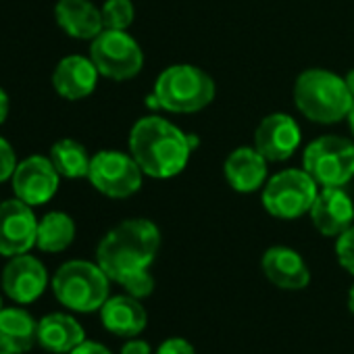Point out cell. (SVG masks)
I'll return each mask as SVG.
<instances>
[{
	"mask_svg": "<svg viewBox=\"0 0 354 354\" xmlns=\"http://www.w3.org/2000/svg\"><path fill=\"white\" fill-rule=\"evenodd\" d=\"M192 144L188 133L162 117L150 115L136 121L129 133V154L144 175L169 180L180 175L190 160Z\"/></svg>",
	"mask_w": 354,
	"mask_h": 354,
	"instance_id": "1",
	"label": "cell"
},
{
	"mask_svg": "<svg viewBox=\"0 0 354 354\" xmlns=\"http://www.w3.org/2000/svg\"><path fill=\"white\" fill-rule=\"evenodd\" d=\"M160 248V232L148 219H125L115 225L96 248V263L111 277L123 281L127 275L150 269Z\"/></svg>",
	"mask_w": 354,
	"mask_h": 354,
	"instance_id": "2",
	"label": "cell"
},
{
	"mask_svg": "<svg viewBox=\"0 0 354 354\" xmlns=\"http://www.w3.org/2000/svg\"><path fill=\"white\" fill-rule=\"evenodd\" d=\"M215 82L205 69L180 63L160 71L148 106H158L177 115L198 113L215 100Z\"/></svg>",
	"mask_w": 354,
	"mask_h": 354,
	"instance_id": "3",
	"label": "cell"
},
{
	"mask_svg": "<svg viewBox=\"0 0 354 354\" xmlns=\"http://www.w3.org/2000/svg\"><path fill=\"white\" fill-rule=\"evenodd\" d=\"M352 94L344 77L327 69H306L296 77L294 102L296 109L313 123L331 125L346 119L352 106Z\"/></svg>",
	"mask_w": 354,
	"mask_h": 354,
	"instance_id": "4",
	"label": "cell"
},
{
	"mask_svg": "<svg viewBox=\"0 0 354 354\" xmlns=\"http://www.w3.org/2000/svg\"><path fill=\"white\" fill-rule=\"evenodd\" d=\"M111 277L98 263L90 261H67L53 277L55 298L69 310L94 313L100 310L109 300Z\"/></svg>",
	"mask_w": 354,
	"mask_h": 354,
	"instance_id": "5",
	"label": "cell"
},
{
	"mask_svg": "<svg viewBox=\"0 0 354 354\" xmlns=\"http://www.w3.org/2000/svg\"><path fill=\"white\" fill-rule=\"evenodd\" d=\"M317 194L319 184L304 169H283L267 180L261 201L271 217L292 221L310 211Z\"/></svg>",
	"mask_w": 354,
	"mask_h": 354,
	"instance_id": "6",
	"label": "cell"
},
{
	"mask_svg": "<svg viewBox=\"0 0 354 354\" xmlns=\"http://www.w3.org/2000/svg\"><path fill=\"white\" fill-rule=\"evenodd\" d=\"M302 169L321 188L346 186L354 177V142L342 136H321L302 154Z\"/></svg>",
	"mask_w": 354,
	"mask_h": 354,
	"instance_id": "7",
	"label": "cell"
},
{
	"mask_svg": "<svg viewBox=\"0 0 354 354\" xmlns=\"http://www.w3.org/2000/svg\"><path fill=\"white\" fill-rule=\"evenodd\" d=\"M90 59L100 75L125 82L144 67V53L127 30H102L90 44Z\"/></svg>",
	"mask_w": 354,
	"mask_h": 354,
	"instance_id": "8",
	"label": "cell"
},
{
	"mask_svg": "<svg viewBox=\"0 0 354 354\" xmlns=\"http://www.w3.org/2000/svg\"><path fill=\"white\" fill-rule=\"evenodd\" d=\"M144 171L131 154L119 150H100L92 156L88 180L109 198H129L142 188Z\"/></svg>",
	"mask_w": 354,
	"mask_h": 354,
	"instance_id": "9",
	"label": "cell"
},
{
	"mask_svg": "<svg viewBox=\"0 0 354 354\" xmlns=\"http://www.w3.org/2000/svg\"><path fill=\"white\" fill-rule=\"evenodd\" d=\"M11 180L15 196L19 201H24L30 207H40L53 201V196L57 194L61 175L48 156L34 154L17 162Z\"/></svg>",
	"mask_w": 354,
	"mask_h": 354,
	"instance_id": "10",
	"label": "cell"
},
{
	"mask_svg": "<svg viewBox=\"0 0 354 354\" xmlns=\"http://www.w3.org/2000/svg\"><path fill=\"white\" fill-rule=\"evenodd\" d=\"M38 219L34 209L19 198L0 203V254L17 257L36 246Z\"/></svg>",
	"mask_w": 354,
	"mask_h": 354,
	"instance_id": "11",
	"label": "cell"
},
{
	"mask_svg": "<svg viewBox=\"0 0 354 354\" xmlns=\"http://www.w3.org/2000/svg\"><path fill=\"white\" fill-rule=\"evenodd\" d=\"M0 281H3V290L11 300L17 304H32L44 294L48 286V271L42 261L26 252L11 257L3 269Z\"/></svg>",
	"mask_w": 354,
	"mask_h": 354,
	"instance_id": "12",
	"label": "cell"
},
{
	"mask_svg": "<svg viewBox=\"0 0 354 354\" xmlns=\"http://www.w3.org/2000/svg\"><path fill=\"white\" fill-rule=\"evenodd\" d=\"M300 140V125L286 113H271L263 117L254 131V148L269 162H281L290 158L298 150Z\"/></svg>",
	"mask_w": 354,
	"mask_h": 354,
	"instance_id": "13",
	"label": "cell"
},
{
	"mask_svg": "<svg viewBox=\"0 0 354 354\" xmlns=\"http://www.w3.org/2000/svg\"><path fill=\"white\" fill-rule=\"evenodd\" d=\"M308 215L315 230L327 238H337L350 225H354V205L344 186L321 188Z\"/></svg>",
	"mask_w": 354,
	"mask_h": 354,
	"instance_id": "14",
	"label": "cell"
},
{
	"mask_svg": "<svg viewBox=\"0 0 354 354\" xmlns=\"http://www.w3.org/2000/svg\"><path fill=\"white\" fill-rule=\"evenodd\" d=\"M267 158L254 146H240L225 158L223 171L232 190L240 194H250L267 184Z\"/></svg>",
	"mask_w": 354,
	"mask_h": 354,
	"instance_id": "15",
	"label": "cell"
},
{
	"mask_svg": "<svg viewBox=\"0 0 354 354\" xmlns=\"http://www.w3.org/2000/svg\"><path fill=\"white\" fill-rule=\"evenodd\" d=\"M265 277L281 290H304L310 283L306 261L288 246H271L261 259Z\"/></svg>",
	"mask_w": 354,
	"mask_h": 354,
	"instance_id": "16",
	"label": "cell"
},
{
	"mask_svg": "<svg viewBox=\"0 0 354 354\" xmlns=\"http://www.w3.org/2000/svg\"><path fill=\"white\" fill-rule=\"evenodd\" d=\"M98 69L92 59L82 55H71L59 61L53 73V88L59 96L67 100H82L96 90Z\"/></svg>",
	"mask_w": 354,
	"mask_h": 354,
	"instance_id": "17",
	"label": "cell"
},
{
	"mask_svg": "<svg viewBox=\"0 0 354 354\" xmlns=\"http://www.w3.org/2000/svg\"><path fill=\"white\" fill-rule=\"evenodd\" d=\"M59 28L75 40H94L102 30V11L90 0H59L55 7Z\"/></svg>",
	"mask_w": 354,
	"mask_h": 354,
	"instance_id": "18",
	"label": "cell"
},
{
	"mask_svg": "<svg viewBox=\"0 0 354 354\" xmlns=\"http://www.w3.org/2000/svg\"><path fill=\"white\" fill-rule=\"evenodd\" d=\"M100 321L106 331L119 337H136L144 331L148 315L138 298L121 294L109 296V300L100 308Z\"/></svg>",
	"mask_w": 354,
	"mask_h": 354,
	"instance_id": "19",
	"label": "cell"
},
{
	"mask_svg": "<svg viewBox=\"0 0 354 354\" xmlns=\"http://www.w3.org/2000/svg\"><path fill=\"white\" fill-rule=\"evenodd\" d=\"M84 342L82 323L67 313H50L38 321V344L53 354H69Z\"/></svg>",
	"mask_w": 354,
	"mask_h": 354,
	"instance_id": "20",
	"label": "cell"
},
{
	"mask_svg": "<svg viewBox=\"0 0 354 354\" xmlns=\"http://www.w3.org/2000/svg\"><path fill=\"white\" fill-rule=\"evenodd\" d=\"M38 344V321L19 306L0 310V350L26 354Z\"/></svg>",
	"mask_w": 354,
	"mask_h": 354,
	"instance_id": "21",
	"label": "cell"
},
{
	"mask_svg": "<svg viewBox=\"0 0 354 354\" xmlns=\"http://www.w3.org/2000/svg\"><path fill=\"white\" fill-rule=\"evenodd\" d=\"M75 240V221L61 211L46 213L38 221V240L36 246L42 252H63Z\"/></svg>",
	"mask_w": 354,
	"mask_h": 354,
	"instance_id": "22",
	"label": "cell"
},
{
	"mask_svg": "<svg viewBox=\"0 0 354 354\" xmlns=\"http://www.w3.org/2000/svg\"><path fill=\"white\" fill-rule=\"evenodd\" d=\"M48 158L53 160L59 175L67 177V180H80V177H88L90 162H92V156L88 154L86 146L75 142V140H69V138L55 142L53 148H50Z\"/></svg>",
	"mask_w": 354,
	"mask_h": 354,
	"instance_id": "23",
	"label": "cell"
},
{
	"mask_svg": "<svg viewBox=\"0 0 354 354\" xmlns=\"http://www.w3.org/2000/svg\"><path fill=\"white\" fill-rule=\"evenodd\" d=\"M100 11L104 30H127L136 19V9L131 0H106Z\"/></svg>",
	"mask_w": 354,
	"mask_h": 354,
	"instance_id": "24",
	"label": "cell"
},
{
	"mask_svg": "<svg viewBox=\"0 0 354 354\" xmlns=\"http://www.w3.org/2000/svg\"><path fill=\"white\" fill-rule=\"evenodd\" d=\"M119 286L129 296L142 300V298H148L154 292V277H152V273L148 269H144V271H138V273L127 275L123 281H119Z\"/></svg>",
	"mask_w": 354,
	"mask_h": 354,
	"instance_id": "25",
	"label": "cell"
},
{
	"mask_svg": "<svg viewBox=\"0 0 354 354\" xmlns=\"http://www.w3.org/2000/svg\"><path fill=\"white\" fill-rule=\"evenodd\" d=\"M335 257L339 265L354 275V225H350L344 234L337 236L335 242Z\"/></svg>",
	"mask_w": 354,
	"mask_h": 354,
	"instance_id": "26",
	"label": "cell"
},
{
	"mask_svg": "<svg viewBox=\"0 0 354 354\" xmlns=\"http://www.w3.org/2000/svg\"><path fill=\"white\" fill-rule=\"evenodd\" d=\"M15 167H17L15 150L3 136H0V184L7 182L9 177H13Z\"/></svg>",
	"mask_w": 354,
	"mask_h": 354,
	"instance_id": "27",
	"label": "cell"
},
{
	"mask_svg": "<svg viewBox=\"0 0 354 354\" xmlns=\"http://www.w3.org/2000/svg\"><path fill=\"white\" fill-rule=\"evenodd\" d=\"M154 354H196V350L184 337H169L154 350Z\"/></svg>",
	"mask_w": 354,
	"mask_h": 354,
	"instance_id": "28",
	"label": "cell"
},
{
	"mask_svg": "<svg viewBox=\"0 0 354 354\" xmlns=\"http://www.w3.org/2000/svg\"><path fill=\"white\" fill-rule=\"evenodd\" d=\"M121 354H152V348L146 339L136 337H127V342L121 346Z\"/></svg>",
	"mask_w": 354,
	"mask_h": 354,
	"instance_id": "29",
	"label": "cell"
},
{
	"mask_svg": "<svg viewBox=\"0 0 354 354\" xmlns=\"http://www.w3.org/2000/svg\"><path fill=\"white\" fill-rule=\"evenodd\" d=\"M69 354H113L106 346H102V344H98V342H84V344H80L73 352H69Z\"/></svg>",
	"mask_w": 354,
	"mask_h": 354,
	"instance_id": "30",
	"label": "cell"
},
{
	"mask_svg": "<svg viewBox=\"0 0 354 354\" xmlns=\"http://www.w3.org/2000/svg\"><path fill=\"white\" fill-rule=\"evenodd\" d=\"M9 109H11V100H9V94L0 88V125L5 123V119L9 117Z\"/></svg>",
	"mask_w": 354,
	"mask_h": 354,
	"instance_id": "31",
	"label": "cell"
},
{
	"mask_svg": "<svg viewBox=\"0 0 354 354\" xmlns=\"http://www.w3.org/2000/svg\"><path fill=\"white\" fill-rule=\"evenodd\" d=\"M344 82H346V86H348V90H350L352 98H354V69H350V71L344 75Z\"/></svg>",
	"mask_w": 354,
	"mask_h": 354,
	"instance_id": "32",
	"label": "cell"
},
{
	"mask_svg": "<svg viewBox=\"0 0 354 354\" xmlns=\"http://www.w3.org/2000/svg\"><path fill=\"white\" fill-rule=\"evenodd\" d=\"M346 121H348V127H350V131L354 136V100H352V106H350V111L346 115Z\"/></svg>",
	"mask_w": 354,
	"mask_h": 354,
	"instance_id": "33",
	"label": "cell"
},
{
	"mask_svg": "<svg viewBox=\"0 0 354 354\" xmlns=\"http://www.w3.org/2000/svg\"><path fill=\"white\" fill-rule=\"evenodd\" d=\"M348 308H350V313L354 315V283H352V288H350V292H348Z\"/></svg>",
	"mask_w": 354,
	"mask_h": 354,
	"instance_id": "34",
	"label": "cell"
},
{
	"mask_svg": "<svg viewBox=\"0 0 354 354\" xmlns=\"http://www.w3.org/2000/svg\"><path fill=\"white\" fill-rule=\"evenodd\" d=\"M5 306H3V298H0V310H3Z\"/></svg>",
	"mask_w": 354,
	"mask_h": 354,
	"instance_id": "35",
	"label": "cell"
},
{
	"mask_svg": "<svg viewBox=\"0 0 354 354\" xmlns=\"http://www.w3.org/2000/svg\"><path fill=\"white\" fill-rule=\"evenodd\" d=\"M0 354H11V352H5V350H0Z\"/></svg>",
	"mask_w": 354,
	"mask_h": 354,
	"instance_id": "36",
	"label": "cell"
}]
</instances>
